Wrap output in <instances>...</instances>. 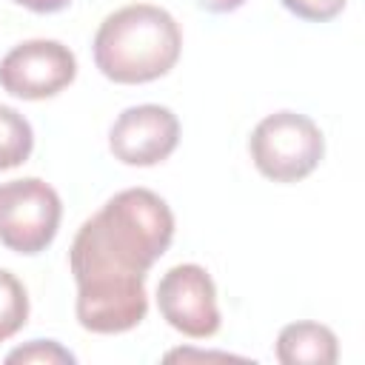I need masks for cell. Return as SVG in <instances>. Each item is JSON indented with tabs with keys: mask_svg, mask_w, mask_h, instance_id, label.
<instances>
[{
	"mask_svg": "<svg viewBox=\"0 0 365 365\" xmlns=\"http://www.w3.org/2000/svg\"><path fill=\"white\" fill-rule=\"evenodd\" d=\"M100 74L120 86H140L165 77L182 51L177 20L151 3H131L111 11L91 43Z\"/></svg>",
	"mask_w": 365,
	"mask_h": 365,
	"instance_id": "1",
	"label": "cell"
},
{
	"mask_svg": "<svg viewBox=\"0 0 365 365\" xmlns=\"http://www.w3.org/2000/svg\"><path fill=\"white\" fill-rule=\"evenodd\" d=\"M86 222L106 251L143 274L151 271L174 240V214L168 202L148 188L117 191Z\"/></svg>",
	"mask_w": 365,
	"mask_h": 365,
	"instance_id": "2",
	"label": "cell"
},
{
	"mask_svg": "<svg viewBox=\"0 0 365 365\" xmlns=\"http://www.w3.org/2000/svg\"><path fill=\"white\" fill-rule=\"evenodd\" d=\"M248 154L265 180L299 182L322 163L325 137L311 117L299 111H277L254 125Z\"/></svg>",
	"mask_w": 365,
	"mask_h": 365,
	"instance_id": "3",
	"label": "cell"
},
{
	"mask_svg": "<svg viewBox=\"0 0 365 365\" xmlns=\"http://www.w3.org/2000/svg\"><path fill=\"white\" fill-rule=\"evenodd\" d=\"M63 220L60 194L40 177L9 180L0 185V245L34 257L46 251Z\"/></svg>",
	"mask_w": 365,
	"mask_h": 365,
	"instance_id": "4",
	"label": "cell"
},
{
	"mask_svg": "<svg viewBox=\"0 0 365 365\" xmlns=\"http://www.w3.org/2000/svg\"><path fill=\"white\" fill-rule=\"evenodd\" d=\"M77 282L74 314L80 328L91 334H125L137 328L148 314L145 277L100 271L86 274Z\"/></svg>",
	"mask_w": 365,
	"mask_h": 365,
	"instance_id": "5",
	"label": "cell"
},
{
	"mask_svg": "<svg viewBox=\"0 0 365 365\" xmlns=\"http://www.w3.org/2000/svg\"><path fill=\"white\" fill-rule=\"evenodd\" d=\"M74 77L77 57L60 40H26L0 60V88L17 100H48Z\"/></svg>",
	"mask_w": 365,
	"mask_h": 365,
	"instance_id": "6",
	"label": "cell"
},
{
	"mask_svg": "<svg viewBox=\"0 0 365 365\" xmlns=\"http://www.w3.org/2000/svg\"><path fill=\"white\" fill-rule=\"evenodd\" d=\"M160 317L191 339H208L220 331V305L211 274L202 265L182 262L163 274L157 285Z\"/></svg>",
	"mask_w": 365,
	"mask_h": 365,
	"instance_id": "7",
	"label": "cell"
},
{
	"mask_svg": "<svg viewBox=\"0 0 365 365\" xmlns=\"http://www.w3.org/2000/svg\"><path fill=\"white\" fill-rule=\"evenodd\" d=\"M180 143V120L171 108L143 103L120 111L108 131V151L123 165L151 168L165 163Z\"/></svg>",
	"mask_w": 365,
	"mask_h": 365,
	"instance_id": "8",
	"label": "cell"
},
{
	"mask_svg": "<svg viewBox=\"0 0 365 365\" xmlns=\"http://www.w3.org/2000/svg\"><path fill=\"white\" fill-rule=\"evenodd\" d=\"M277 359L282 365H334L339 359L336 334L319 322H291L277 336Z\"/></svg>",
	"mask_w": 365,
	"mask_h": 365,
	"instance_id": "9",
	"label": "cell"
},
{
	"mask_svg": "<svg viewBox=\"0 0 365 365\" xmlns=\"http://www.w3.org/2000/svg\"><path fill=\"white\" fill-rule=\"evenodd\" d=\"M31 148L34 131L29 120L11 106H0V171L23 165L31 157Z\"/></svg>",
	"mask_w": 365,
	"mask_h": 365,
	"instance_id": "10",
	"label": "cell"
},
{
	"mask_svg": "<svg viewBox=\"0 0 365 365\" xmlns=\"http://www.w3.org/2000/svg\"><path fill=\"white\" fill-rule=\"evenodd\" d=\"M29 322V294L23 282L0 268V342L11 339Z\"/></svg>",
	"mask_w": 365,
	"mask_h": 365,
	"instance_id": "11",
	"label": "cell"
},
{
	"mask_svg": "<svg viewBox=\"0 0 365 365\" xmlns=\"http://www.w3.org/2000/svg\"><path fill=\"white\" fill-rule=\"evenodd\" d=\"M9 365L14 362H34V365H74V354L68 348H63L60 342L54 339H31L29 345H20L14 348L9 356H6Z\"/></svg>",
	"mask_w": 365,
	"mask_h": 365,
	"instance_id": "12",
	"label": "cell"
},
{
	"mask_svg": "<svg viewBox=\"0 0 365 365\" xmlns=\"http://www.w3.org/2000/svg\"><path fill=\"white\" fill-rule=\"evenodd\" d=\"M285 11L305 23H328L336 14H342L348 0H279Z\"/></svg>",
	"mask_w": 365,
	"mask_h": 365,
	"instance_id": "13",
	"label": "cell"
},
{
	"mask_svg": "<svg viewBox=\"0 0 365 365\" xmlns=\"http://www.w3.org/2000/svg\"><path fill=\"white\" fill-rule=\"evenodd\" d=\"M17 6L34 11V14H57L71 6V0H14Z\"/></svg>",
	"mask_w": 365,
	"mask_h": 365,
	"instance_id": "14",
	"label": "cell"
},
{
	"mask_svg": "<svg viewBox=\"0 0 365 365\" xmlns=\"http://www.w3.org/2000/svg\"><path fill=\"white\" fill-rule=\"evenodd\" d=\"M194 3L211 14H228V11H237L240 6H245V0H194Z\"/></svg>",
	"mask_w": 365,
	"mask_h": 365,
	"instance_id": "15",
	"label": "cell"
},
{
	"mask_svg": "<svg viewBox=\"0 0 365 365\" xmlns=\"http://www.w3.org/2000/svg\"><path fill=\"white\" fill-rule=\"evenodd\" d=\"M185 356H197V359H237V356H231V354H202V351H197V354H191V351H171L165 359H185Z\"/></svg>",
	"mask_w": 365,
	"mask_h": 365,
	"instance_id": "16",
	"label": "cell"
}]
</instances>
